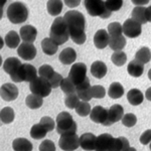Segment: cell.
<instances>
[{
	"label": "cell",
	"mask_w": 151,
	"mask_h": 151,
	"mask_svg": "<svg viewBox=\"0 0 151 151\" xmlns=\"http://www.w3.org/2000/svg\"><path fill=\"white\" fill-rule=\"evenodd\" d=\"M91 74L96 79H103L107 74V65L102 60H96L91 65Z\"/></svg>",
	"instance_id": "22"
},
{
	"label": "cell",
	"mask_w": 151,
	"mask_h": 151,
	"mask_svg": "<svg viewBox=\"0 0 151 151\" xmlns=\"http://www.w3.org/2000/svg\"><path fill=\"white\" fill-rule=\"evenodd\" d=\"M55 73V72L53 70L52 67L50 65H41L40 69H38V75H40V77L47 80V81L52 77Z\"/></svg>",
	"instance_id": "41"
},
{
	"label": "cell",
	"mask_w": 151,
	"mask_h": 151,
	"mask_svg": "<svg viewBox=\"0 0 151 151\" xmlns=\"http://www.w3.org/2000/svg\"><path fill=\"white\" fill-rule=\"evenodd\" d=\"M40 151H55V145L52 140H45L40 143Z\"/></svg>",
	"instance_id": "48"
},
{
	"label": "cell",
	"mask_w": 151,
	"mask_h": 151,
	"mask_svg": "<svg viewBox=\"0 0 151 151\" xmlns=\"http://www.w3.org/2000/svg\"><path fill=\"white\" fill-rule=\"evenodd\" d=\"M122 26H123V33L127 37L135 38L137 36H139L141 35V32H142V26H141V24L136 22L132 18H129L127 20H125V22L123 23Z\"/></svg>",
	"instance_id": "10"
},
{
	"label": "cell",
	"mask_w": 151,
	"mask_h": 151,
	"mask_svg": "<svg viewBox=\"0 0 151 151\" xmlns=\"http://www.w3.org/2000/svg\"><path fill=\"white\" fill-rule=\"evenodd\" d=\"M126 45V38L123 35L119 36H112L109 42V47L114 52H121Z\"/></svg>",
	"instance_id": "28"
},
{
	"label": "cell",
	"mask_w": 151,
	"mask_h": 151,
	"mask_svg": "<svg viewBox=\"0 0 151 151\" xmlns=\"http://www.w3.org/2000/svg\"><path fill=\"white\" fill-rule=\"evenodd\" d=\"M63 80H64V78H63L62 75H60L58 73H55L52 77L48 80V82H50L52 89H57V88L60 87V84H62Z\"/></svg>",
	"instance_id": "47"
},
{
	"label": "cell",
	"mask_w": 151,
	"mask_h": 151,
	"mask_svg": "<svg viewBox=\"0 0 151 151\" xmlns=\"http://www.w3.org/2000/svg\"><path fill=\"white\" fill-rule=\"evenodd\" d=\"M105 3H106V7L108 8V10L111 12L118 11L123 5L122 0H108V1H105Z\"/></svg>",
	"instance_id": "44"
},
{
	"label": "cell",
	"mask_w": 151,
	"mask_h": 151,
	"mask_svg": "<svg viewBox=\"0 0 151 151\" xmlns=\"http://www.w3.org/2000/svg\"><path fill=\"white\" fill-rule=\"evenodd\" d=\"M145 14H146V19H147V21L151 22V6L146 7Z\"/></svg>",
	"instance_id": "52"
},
{
	"label": "cell",
	"mask_w": 151,
	"mask_h": 151,
	"mask_svg": "<svg viewBox=\"0 0 151 151\" xmlns=\"http://www.w3.org/2000/svg\"><path fill=\"white\" fill-rule=\"evenodd\" d=\"M76 58H77V52L74 48L72 47H67L60 53L58 60L62 64L64 65H70L73 63H75Z\"/></svg>",
	"instance_id": "21"
},
{
	"label": "cell",
	"mask_w": 151,
	"mask_h": 151,
	"mask_svg": "<svg viewBox=\"0 0 151 151\" xmlns=\"http://www.w3.org/2000/svg\"><path fill=\"white\" fill-rule=\"evenodd\" d=\"M50 37L58 45H64L70 38V32L64 17H57L53 20L50 31Z\"/></svg>",
	"instance_id": "2"
},
{
	"label": "cell",
	"mask_w": 151,
	"mask_h": 151,
	"mask_svg": "<svg viewBox=\"0 0 151 151\" xmlns=\"http://www.w3.org/2000/svg\"><path fill=\"white\" fill-rule=\"evenodd\" d=\"M135 60L141 63V64H147L151 60V50L148 47H141L135 55Z\"/></svg>",
	"instance_id": "32"
},
{
	"label": "cell",
	"mask_w": 151,
	"mask_h": 151,
	"mask_svg": "<svg viewBox=\"0 0 151 151\" xmlns=\"http://www.w3.org/2000/svg\"><path fill=\"white\" fill-rule=\"evenodd\" d=\"M64 19L68 25L70 40L77 45H83L86 41V19L82 12L70 10L64 15Z\"/></svg>",
	"instance_id": "1"
},
{
	"label": "cell",
	"mask_w": 151,
	"mask_h": 151,
	"mask_svg": "<svg viewBox=\"0 0 151 151\" xmlns=\"http://www.w3.org/2000/svg\"><path fill=\"white\" fill-rule=\"evenodd\" d=\"M146 7H135V8L132 10V13H131V16H132V19L135 20L136 22L140 23L141 25L147 22V19H146Z\"/></svg>",
	"instance_id": "31"
},
{
	"label": "cell",
	"mask_w": 151,
	"mask_h": 151,
	"mask_svg": "<svg viewBox=\"0 0 151 151\" xmlns=\"http://www.w3.org/2000/svg\"><path fill=\"white\" fill-rule=\"evenodd\" d=\"M123 116H124L123 107L118 104L113 105L108 110V119H107L104 126H111L113 124L119 122L120 120H122Z\"/></svg>",
	"instance_id": "12"
},
{
	"label": "cell",
	"mask_w": 151,
	"mask_h": 151,
	"mask_svg": "<svg viewBox=\"0 0 151 151\" xmlns=\"http://www.w3.org/2000/svg\"><path fill=\"white\" fill-rule=\"evenodd\" d=\"M14 111L11 107H5L1 110L0 118L4 124H10L14 120Z\"/></svg>",
	"instance_id": "37"
},
{
	"label": "cell",
	"mask_w": 151,
	"mask_h": 151,
	"mask_svg": "<svg viewBox=\"0 0 151 151\" xmlns=\"http://www.w3.org/2000/svg\"><path fill=\"white\" fill-rule=\"evenodd\" d=\"M6 15L9 21L14 24L22 23L28 17V9L22 2H12L7 7Z\"/></svg>",
	"instance_id": "3"
},
{
	"label": "cell",
	"mask_w": 151,
	"mask_h": 151,
	"mask_svg": "<svg viewBox=\"0 0 151 151\" xmlns=\"http://www.w3.org/2000/svg\"><path fill=\"white\" fill-rule=\"evenodd\" d=\"M25 103L28 108L35 110V109H38L42 106L43 100H42V97L37 96V95H35V94H30L26 97Z\"/></svg>",
	"instance_id": "30"
},
{
	"label": "cell",
	"mask_w": 151,
	"mask_h": 151,
	"mask_svg": "<svg viewBox=\"0 0 151 151\" xmlns=\"http://www.w3.org/2000/svg\"><path fill=\"white\" fill-rule=\"evenodd\" d=\"M69 78L73 81V83L78 86L82 84L87 79V65L84 63H77L74 64L70 68L69 73Z\"/></svg>",
	"instance_id": "8"
},
{
	"label": "cell",
	"mask_w": 151,
	"mask_h": 151,
	"mask_svg": "<svg viewBox=\"0 0 151 151\" xmlns=\"http://www.w3.org/2000/svg\"><path fill=\"white\" fill-rule=\"evenodd\" d=\"M110 38H111V36L109 35L108 31H107L106 29H99V30L95 33V36H94L95 47L97 48H99V50H103V48L109 45Z\"/></svg>",
	"instance_id": "17"
},
{
	"label": "cell",
	"mask_w": 151,
	"mask_h": 151,
	"mask_svg": "<svg viewBox=\"0 0 151 151\" xmlns=\"http://www.w3.org/2000/svg\"><path fill=\"white\" fill-rule=\"evenodd\" d=\"M129 147H130V143L127 140V138L125 137L114 138L112 151H125Z\"/></svg>",
	"instance_id": "35"
},
{
	"label": "cell",
	"mask_w": 151,
	"mask_h": 151,
	"mask_svg": "<svg viewBox=\"0 0 151 151\" xmlns=\"http://www.w3.org/2000/svg\"><path fill=\"white\" fill-rule=\"evenodd\" d=\"M145 97H146V99H147L148 101H151V87L148 88V89L146 90Z\"/></svg>",
	"instance_id": "53"
},
{
	"label": "cell",
	"mask_w": 151,
	"mask_h": 151,
	"mask_svg": "<svg viewBox=\"0 0 151 151\" xmlns=\"http://www.w3.org/2000/svg\"><path fill=\"white\" fill-rule=\"evenodd\" d=\"M10 78L14 83H31L37 78V70H36V69L32 65L23 64L15 74L10 76Z\"/></svg>",
	"instance_id": "6"
},
{
	"label": "cell",
	"mask_w": 151,
	"mask_h": 151,
	"mask_svg": "<svg viewBox=\"0 0 151 151\" xmlns=\"http://www.w3.org/2000/svg\"><path fill=\"white\" fill-rule=\"evenodd\" d=\"M29 89H30L31 94L37 95L42 98L47 97L52 92V86L47 80L43 79L41 77H37L35 81L29 83Z\"/></svg>",
	"instance_id": "7"
},
{
	"label": "cell",
	"mask_w": 151,
	"mask_h": 151,
	"mask_svg": "<svg viewBox=\"0 0 151 151\" xmlns=\"http://www.w3.org/2000/svg\"><path fill=\"white\" fill-rule=\"evenodd\" d=\"M57 132L60 135H69L77 132V123L74 121L72 115L68 112H62L57 116Z\"/></svg>",
	"instance_id": "4"
},
{
	"label": "cell",
	"mask_w": 151,
	"mask_h": 151,
	"mask_svg": "<svg viewBox=\"0 0 151 151\" xmlns=\"http://www.w3.org/2000/svg\"><path fill=\"white\" fill-rule=\"evenodd\" d=\"M21 65H22V63L20 62L19 58H6L5 62L3 63V70L6 74H8L9 76H12L20 69Z\"/></svg>",
	"instance_id": "19"
},
{
	"label": "cell",
	"mask_w": 151,
	"mask_h": 151,
	"mask_svg": "<svg viewBox=\"0 0 151 151\" xmlns=\"http://www.w3.org/2000/svg\"><path fill=\"white\" fill-rule=\"evenodd\" d=\"M109 97L112 99H119L124 95V88L120 83L114 82L111 84V86L109 87L108 91Z\"/></svg>",
	"instance_id": "29"
},
{
	"label": "cell",
	"mask_w": 151,
	"mask_h": 151,
	"mask_svg": "<svg viewBox=\"0 0 151 151\" xmlns=\"http://www.w3.org/2000/svg\"><path fill=\"white\" fill-rule=\"evenodd\" d=\"M133 4H135L136 7H143V5H146L148 3V0H144V1H139V0H133Z\"/></svg>",
	"instance_id": "51"
},
{
	"label": "cell",
	"mask_w": 151,
	"mask_h": 151,
	"mask_svg": "<svg viewBox=\"0 0 151 151\" xmlns=\"http://www.w3.org/2000/svg\"><path fill=\"white\" fill-rule=\"evenodd\" d=\"M40 123L45 129H47V132H50V131H52L53 129H55V127H57L55 124V121H53V119L50 118V117H48V116H45V117H43V118H41Z\"/></svg>",
	"instance_id": "46"
},
{
	"label": "cell",
	"mask_w": 151,
	"mask_h": 151,
	"mask_svg": "<svg viewBox=\"0 0 151 151\" xmlns=\"http://www.w3.org/2000/svg\"><path fill=\"white\" fill-rule=\"evenodd\" d=\"M108 33L111 36H119L123 33V26L119 22H112L108 25Z\"/></svg>",
	"instance_id": "42"
},
{
	"label": "cell",
	"mask_w": 151,
	"mask_h": 151,
	"mask_svg": "<svg viewBox=\"0 0 151 151\" xmlns=\"http://www.w3.org/2000/svg\"><path fill=\"white\" fill-rule=\"evenodd\" d=\"M148 78H149V80L151 81V69L148 70Z\"/></svg>",
	"instance_id": "55"
},
{
	"label": "cell",
	"mask_w": 151,
	"mask_h": 151,
	"mask_svg": "<svg viewBox=\"0 0 151 151\" xmlns=\"http://www.w3.org/2000/svg\"><path fill=\"white\" fill-rule=\"evenodd\" d=\"M122 124L126 127H133L136 123H137V118L132 113H127L123 116L122 118Z\"/></svg>",
	"instance_id": "43"
},
{
	"label": "cell",
	"mask_w": 151,
	"mask_h": 151,
	"mask_svg": "<svg viewBox=\"0 0 151 151\" xmlns=\"http://www.w3.org/2000/svg\"><path fill=\"white\" fill-rule=\"evenodd\" d=\"M12 148L14 151H32L33 146L26 138H16L12 142Z\"/></svg>",
	"instance_id": "23"
},
{
	"label": "cell",
	"mask_w": 151,
	"mask_h": 151,
	"mask_svg": "<svg viewBox=\"0 0 151 151\" xmlns=\"http://www.w3.org/2000/svg\"><path fill=\"white\" fill-rule=\"evenodd\" d=\"M58 146L63 151H75L80 146V138L77 134L60 135Z\"/></svg>",
	"instance_id": "9"
},
{
	"label": "cell",
	"mask_w": 151,
	"mask_h": 151,
	"mask_svg": "<svg viewBox=\"0 0 151 151\" xmlns=\"http://www.w3.org/2000/svg\"><path fill=\"white\" fill-rule=\"evenodd\" d=\"M125 151H137V150H136L134 147H131V146H130V147H129L128 149H126Z\"/></svg>",
	"instance_id": "54"
},
{
	"label": "cell",
	"mask_w": 151,
	"mask_h": 151,
	"mask_svg": "<svg viewBox=\"0 0 151 151\" xmlns=\"http://www.w3.org/2000/svg\"><path fill=\"white\" fill-rule=\"evenodd\" d=\"M140 143L143 145H147L148 143L151 142V129L146 130L145 132L142 133V135L140 136Z\"/></svg>",
	"instance_id": "49"
},
{
	"label": "cell",
	"mask_w": 151,
	"mask_h": 151,
	"mask_svg": "<svg viewBox=\"0 0 151 151\" xmlns=\"http://www.w3.org/2000/svg\"><path fill=\"white\" fill-rule=\"evenodd\" d=\"M60 89L64 92L65 95H70V94H75L77 91V86L73 83L72 80L68 78H64L62 84H60Z\"/></svg>",
	"instance_id": "36"
},
{
	"label": "cell",
	"mask_w": 151,
	"mask_h": 151,
	"mask_svg": "<svg viewBox=\"0 0 151 151\" xmlns=\"http://www.w3.org/2000/svg\"><path fill=\"white\" fill-rule=\"evenodd\" d=\"M20 33V38L23 40V42L27 43H33V41L36 40V35H37V30L35 26L32 25H23L19 30Z\"/></svg>",
	"instance_id": "18"
},
{
	"label": "cell",
	"mask_w": 151,
	"mask_h": 151,
	"mask_svg": "<svg viewBox=\"0 0 151 151\" xmlns=\"http://www.w3.org/2000/svg\"><path fill=\"white\" fill-rule=\"evenodd\" d=\"M0 93H1L2 100L6 102H11L18 97V89L14 84L6 83V84L2 85Z\"/></svg>",
	"instance_id": "13"
},
{
	"label": "cell",
	"mask_w": 151,
	"mask_h": 151,
	"mask_svg": "<svg viewBox=\"0 0 151 151\" xmlns=\"http://www.w3.org/2000/svg\"><path fill=\"white\" fill-rule=\"evenodd\" d=\"M17 53L22 60H31L36 57V48L33 43L22 42L17 48Z\"/></svg>",
	"instance_id": "14"
},
{
	"label": "cell",
	"mask_w": 151,
	"mask_h": 151,
	"mask_svg": "<svg viewBox=\"0 0 151 151\" xmlns=\"http://www.w3.org/2000/svg\"><path fill=\"white\" fill-rule=\"evenodd\" d=\"M114 137L111 134L104 133L97 137L95 151H112Z\"/></svg>",
	"instance_id": "11"
},
{
	"label": "cell",
	"mask_w": 151,
	"mask_h": 151,
	"mask_svg": "<svg viewBox=\"0 0 151 151\" xmlns=\"http://www.w3.org/2000/svg\"><path fill=\"white\" fill-rule=\"evenodd\" d=\"M150 151H151V143H150Z\"/></svg>",
	"instance_id": "56"
},
{
	"label": "cell",
	"mask_w": 151,
	"mask_h": 151,
	"mask_svg": "<svg viewBox=\"0 0 151 151\" xmlns=\"http://www.w3.org/2000/svg\"><path fill=\"white\" fill-rule=\"evenodd\" d=\"M47 12L52 16L58 15L63 10V1L60 0H50L47 4Z\"/></svg>",
	"instance_id": "33"
},
{
	"label": "cell",
	"mask_w": 151,
	"mask_h": 151,
	"mask_svg": "<svg viewBox=\"0 0 151 151\" xmlns=\"http://www.w3.org/2000/svg\"><path fill=\"white\" fill-rule=\"evenodd\" d=\"M47 129L43 127L40 123L33 125L32 127H31V129H30V136L35 140L45 138V136L47 135Z\"/></svg>",
	"instance_id": "34"
},
{
	"label": "cell",
	"mask_w": 151,
	"mask_h": 151,
	"mask_svg": "<svg viewBox=\"0 0 151 151\" xmlns=\"http://www.w3.org/2000/svg\"><path fill=\"white\" fill-rule=\"evenodd\" d=\"M42 52L47 55H52L58 52V45L50 37H45L41 41Z\"/></svg>",
	"instance_id": "26"
},
{
	"label": "cell",
	"mask_w": 151,
	"mask_h": 151,
	"mask_svg": "<svg viewBox=\"0 0 151 151\" xmlns=\"http://www.w3.org/2000/svg\"><path fill=\"white\" fill-rule=\"evenodd\" d=\"M80 102L81 101H80V98L77 93L67 95V97L65 99V104L69 109H76L78 107V105L80 104Z\"/></svg>",
	"instance_id": "40"
},
{
	"label": "cell",
	"mask_w": 151,
	"mask_h": 151,
	"mask_svg": "<svg viewBox=\"0 0 151 151\" xmlns=\"http://www.w3.org/2000/svg\"><path fill=\"white\" fill-rule=\"evenodd\" d=\"M91 111H92V108H91V106H90V104L85 101L80 102V104L78 105V107L76 108V113L81 117H86L88 115H90Z\"/></svg>",
	"instance_id": "39"
},
{
	"label": "cell",
	"mask_w": 151,
	"mask_h": 151,
	"mask_svg": "<svg viewBox=\"0 0 151 151\" xmlns=\"http://www.w3.org/2000/svg\"><path fill=\"white\" fill-rule=\"evenodd\" d=\"M106 95V90L101 85H96L92 87V96L96 99H103Z\"/></svg>",
	"instance_id": "45"
},
{
	"label": "cell",
	"mask_w": 151,
	"mask_h": 151,
	"mask_svg": "<svg viewBox=\"0 0 151 151\" xmlns=\"http://www.w3.org/2000/svg\"><path fill=\"white\" fill-rule=\"evenodd\" d=\"M65 4H67L69 7H77L80 5V1L78 0H65Z\"/></svg>",
	"instance_id": "50"
},
{
	"label": "cell",
	"mask_w": 151,
	"mask_h": 151,
	"mask_svg": "<svg viewBox=\"0 0 151 151\" xmlns=\"http://www.w3.org/2000/svg\"><path fill=\"white\" fill-rule=\"evenodd\" d=\"M88 13L91 16H99V17L107 19L111 16L112 12L108 10L105 1L101 0H86L84 1Z\"/></svg>",
	"instance_id": "5"
},
{
	"label": "cell",
	"mask_w": 151,
	"mask_h": 151,
	"mask_svg": "<svg viewBox=\"0 0 151 151\" xmlns=\"http://www.w3.org/2000/svg\"><path fill=\"white\" fill-rule=\"evenodd\" d=\"M20 35H18V33L14 30L7 32L5 38H4L6 47H8L9 48H18V47L20 45Z\"/></svg>",
	"instance_id": "25"
},
{
	"label": "cell",
	"mask_w": 151,
	"mask_h": 151,
	"mask_svg": "<svg viewBox=\"0 0 151 151\" xmlns=\"http://www.w3.org/2000/svg\"><path fill=\"white\" fill-rule=\"evenodd\" d=\"M127 70L130 76H132L134 78H139L143 75V72H144V65L133 60L128 64Z\"/></svg>",
	"instance_id": "24"
},
{
	"label": "cell",
	"mask_w": 151,
	"mask_h": 151,
	"mask_svg": "<svg viewBox=\"0 0 151 151\" xmlns=\"http://www.w3.org/2000/svg\"><path fill=\"white\" fill-rule=\"evenodd\" d=\"M111 60L113 64L117 67H122V65H125L126 60H127V55L122 50L121 52H114L111 57Z\"/></svg>",
	"instance_id": "38"
},
{
	"label": "cell",
	"mask_w": 151,
	"mask_h": 151,
	"mask_svg": "<svg viewBox=\"0 0 151 151\" xmlns=\"http://www.w3.org/2000/svg\"><path fill=\"white\" fill-rule=\"evenodd\" d=\"M97 137L93 133H85L80 137V146L84 150L92 151L95 150Z\"/></svg>",
	"instance_id": "20"
},
{
	"label": "cell",
	"mask_w": 151,
	"mask_h": 151,
	"mask_svg": "<svg viewBox=\"0 0 151 151\" xmlns=\"http://www.w3.org/2000/svg\"><path fill=\"white\" fill-rule=\"evenodd\" d=\"M90 118L95 123L105 125L108 119V110L102 106H95L90 113Z\"/></svg>",
	"instance_id": "16"
},
{
	"label": "cell",
	"mask_w": 151,
	"mask_h": 151,
	"mask_svg": "<svg viewBox=\"0 0 151 151\" xmlns=\"http://www.w3.org/2000/svg\"><path fill=\"white\" fill-rule=\"evenodd\" d=\"M76 93H77V95L82 101L89 102L91 99H93V96H92V86L90 84L89 78H87L82 84L78 85Z\"/></svg>",
	"instance_id": "15"
},
{
	"label": "cell",
	"mask_w": 151,
	"mask_h": 151,
	"mask_svg": "<svg viewBox=\"0 0 151 151\" xmlns=\"http://www.w3.org/2000/svg\"><path fill=\"white\" fill-rule=\"evenodd\" d=\"M127 100L128 102L133 106H138L141 103H143L144 96H143L142 92L138 89H132L127 93Z\"/></svg>",
	"instance_id": "27"
}]
</instances>
